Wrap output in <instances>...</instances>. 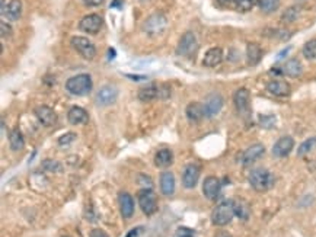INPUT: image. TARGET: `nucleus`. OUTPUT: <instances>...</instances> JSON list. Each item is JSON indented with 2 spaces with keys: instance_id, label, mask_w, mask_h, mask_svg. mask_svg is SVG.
Instances as JSON below:
<instances>
[{
  "instance_id": "1",
  "label": "nucleus",
  "mask_w": 316,
  "mask_h": 237,
  "mask_svg": "<svg viewBox=\"0 0 316 237\" xmlns=\"http://www.w3.org/2000/svg\"><path fill=\"white\" fill-rule=\"evenodd\" d=\"M249 183L258 192L270 191L274 186V176L270 170L264 167H257L249 173Z\"/></svg>"
},
{
  "instance_id": "2",
  "label": "nucleus",
  "mask_w": 316,
  "mask_h": 237,
  "mask_svg": "<svg viewBox=\"0 0 316 237\" xmlns=\"http://www.w3.org/2000/svg\"><path fill=\"white\" fill-rule=\"evenodd\" d=\"M66 89L73 96H85L92 91V79L89 74H78L66 82Z\"/></svg>"
},
{
  "instance_id": "3",
  "label": "nucleus",
  "mask_w": 316,
  "mask_h": 237,
  "mask_svg": "<svg viewBox=\"0 0 316 237\" xmlns=\"http://www.w3.org/2000/svg\"><path fill=\"white\" fill-rule=\"evenodd\" d=\"M235 217V207L233 201H223L220 202L211 213V221L214 226H226Z\"/></svg>"
},
{
  "instance_id": "4",
  "label": "nucleus",
  "mask_w": 316,
  "mask_h": 237,
  "mask_svg": "<svg viewBox=\"0 0 316 237\" xmlns=\"http://www.w3.org/2000/svg\"><path fill=\"white\" fill-rule=\"evenodd\" d=\"M166 26H168V19L165 18V15L156 12V13H152V15L144 20V23H143V31H144L146 35L155 38V36L163 34V31L166 29Z\"/></svg>"
},
{
  "instance_id": "5",
  "label": "nucleus",
  "mask_w": 316,
  "mask_h": 237,
  "mask_svg": "<svg viewBox=\"0 0 316 237\" xmlns=\"http://www.w3.org/2000/svg\"><path fill=\"white\" fill-rule=\"evenodd\" d=\"M198 50V39H197V35L191 31L185 32L179 41H178V45H177V54L178 55H182V57H193Z\"/></svg>"
},
{
  "instance_id": "6",
  "label": "nucleus",
  "mask_w": 316,
  "mask_h": 237,
  "mask_svg": "<svg viewBox=\"0 0 316 237\" xmlns=\"http://www.w3.org/2000/svg\"><path fill=\"white\" fill-rule=\"evenodd\" d=\"M137 200H138V205L141 208V211L146 214V216H153L156 211H158V200H156V195L155 192L149 188H143L138 195H137Z\"/></svg>"
},
{
  "instance_id": "7",
  "label": "nucleus",
  "mask_w": 316,
  "mask_h": 237,
  "mask_svg": "<svg viewBox=\"0 0 316 237\" xmlns=\"http://www.w3.org/2000/svg\"><path fill=\"white\" fill-rule=\"evenodd\" d=\"M72 47L86 60H94L97 55V47L85 36H73L72 38Z\"/></svg>"
},
{
  "instance_id": "8",
  "label": "nucleus",
  "mask_w": 316,
  "mask_h": 237,
  "mask_svg": "<svg viewBox=\"0 0 316 237\" xmlns=\"http://www.w3.org/2000/svg\"><path fill=\"white\" fill-rule=\"evenodd\" d=\"M104 22H102V18L97 13H92V15H86L80 19L79 22V28L86 32V34H91V35H95L101 31Z\"/></svg>"
},
{
  "instance_id": "9",
  "label": "nucleus",
  "mask_w": 316,
  "mask_h": 237,
  "mask_svg": "<svg viewBox=\"0 0 316 237\" xmlns=\"http://www.w3.org/2000/svg\"><path fill=\"white\" fill-rule=\"evenodd\" d=\"M233 102L240 115H248L249 114V107H251V93L248 89L240 88L235 92L233 95Z\"/></svg>"
},
{
  "instance_id": "10",
  "label": "nucleus",
  "mask_w": 316,
  "mask_h": 237,
  "mask_svg": "<svg viewBox=\"0 0 316 237\" xmlns=\"http://www.w3.org/2000/svg\"><path fill=\"white\" fill-rule=\"evenodd\" d=\"M264 153H265V147H264L262 144H259V143H258V144H252L251 147H248V148L243 151L240 162H242L243 166H251V164H254L257 160H259V159L264 156Z\"/></svg>"
},
{
  "instance_id": "11",
  "label": "nucleus",
  "mask_w": 316,
  "mask_h": 237,
  "mask_svg": "<svg viewBox=\"0 0 316 237\" xmlns=\"http://www.w3.org/2000/svg\"><path fill=\"white\" fill-rule=\"evenodd\" d=\"M118 98V89L112 85H106L99 89L97 93V104L101 107H109L112 105Z\"/></svg>"
},
{
  "instance_id": "12",
  "label": "nucleus",
  "mask_w": 316,
  "mask_h": 237,
  "mask_svg": "<svg viewBox=\"0 0 316 237\" xmlns=\"http://www.w3.org/2000/svg\"><path fill=\"white\" fill-rule=\"evenodd\" d=\"M295 147V140L289 135H284L277 140V143L273 147V154L274 157H286L290 154V151Z\"/></svg>"
},
{
  "instance_id": "13",
  "label": "nucleus",
  "mask_w": 316,
  "mask_h": 237,
  "mask_svg": "<svg viewBox=\"0 0 316 237\" xmlns=\"http://www.w3.org/2000/svg\"><path fill=\"white\" fill-rule=\"evenodd\" d=\"M35 117L44 127H53L57 124V114L53 111V108L47 105H41L35 108Z\"/></svg>"
},
{
  "instance_id": "14",
  "label": "nucleus",
  "mask_w": 316,
  "mask_h": 237,
  "mask_svg": "<svg viewBox=\"0 0 316 237\" xmlns=\"http://www.w3.org/2000/svg\"><path fill=\"white\" fill-rule=\"evenodd\" d=\"M198 178H200V167L197 164H188L182 173V185L187 189H193L198 183Z\"/></svg>"
},
{
  "instance_id": "15",
  "label": "nucleus",
  "mask_w": 316,
  "mask_h": 237,
  "mask_svg": "<svg viewBox=\"0 0 316 237\" xmlns=\"http://www.w3.org/2000/svg\"><path fill=\"white\" fill-rule=\"evenodd\" d=\"M267 91L274 95V96H278V98H287L290 93H292V89H290V85L284 80H270L267 83Z\"/></svg>"
},
{
  "instance_id": "16",
  "label": "nucleus",
  "mask_w": 316,
  "mask_h": 237,
  "mask_svg": "<svg viewBox=\"0 0 316 237\" xmlns=\"http://www.w3.org/2000/svg\"><path fill=\"white\" fill-rule=\"evenodd\" d=\"M220 189H221V183L216 176H209L203 183V192H204L206 198H209L210 201H214L218 198Z\"/></svg>"
},
{
  "instance_id": "17",
  "label": "nucleus",
  "mask_w": 316,
  "mask_h": 237,
  "mask_svg": "<svg viewBox=\"0 0 316 237\" xmlns=\"http://www.w3.org/2000/svg\"><path fill=\"white\" fill-rule=\"evenodd\" d=\"M118 202H119L121 216L124 219L133 217V214H134V200H133V197L128 192H119Z\"/></svg>"
},
{
  "instance_id": "18",
  "label": "nucleus",
  "mask_w": 316,
  "mask_h": 237,
  "mask_svg": "<svg viewBox=\"0 0 316 237\" xmlns=\"http://www.w3.org/2000/svg\"><path fill=\"white\" fill-rule=\"evenodd\" d=\"M204 105V111H206V117H214V115H217L220 111H221V108H223V98L220 96V95H210L207 99H206V102L203 104Z\"/></svg>"
},
{
  "instance_id": "19",
  "label": "nucleus",
  "mask_w": 316,
  "mask_h": 237,
  "mask_svg": "<svg viewBox=\"0 0 316 237\" xmlns=\"http://www.w3.org/2000/svg\"><path fill=\"white\" fill-rule=\"evenodd\" d=\"M281 70H283V74L296 79V77L302 76V73H303V66H302V63H300L297 58H290V60H287V61L283 64V69H281Z\"/></svg>"
},
{
  "instance_id": "20",
  "label": "nucleus",
  "mask_w": 316,
  "mask_h": 237,
  "mask_svg": "<svg viewBox=\"0 0 316 237\" xmlns=\"http://www.w3.org/2000/svg\"><path fill=\"white\" fill-rule=\"evenodd\" d=\"M67 119L73 125H82L89 121V114L80 107H72L67 112Z\"/></svg>"
},
{
  "instance_id": "21",
  "label": "nucleus",
  "mask_w": 316,
  "mask_h": 237,
  "mask_svg": "<svg viewBox=\"0 0 316 237\" xmlns=\"http://www.w3.org/2000/svg\"><path fill=\"white\" fill-rule=\"evenodd\" d=\"M160 191L165 197H171L175 192V178L171 172H163L160 175Z\"/></svg>"
},
{
  "instance_id": "22",
  "label": "nucleus",
  "mask_w": 316,
  "mask_h": 237,
  "mask_svg": "<svg viewBox=\"0 0 316 237\" xmlns=\"http://www.w3.org/2000/svg\"><path fill=\"white\" fill-rule=\"evenodd\" d=\"M223 61V50L218 48V47H214L210 48L206 55H204V60H203V64L206 67H216L218 66L220 63Z\"/></svg>"
},
{
  "instance_id": "23",
  "label": "nucleus",
  "mask_w": 316,
  "mask_h": 237,
  "mask_svg": "<svg viewBox=\"0 0 316 237\" xmlns=\"http://www.w3.org/2000/svg\"><path fill=\"white\" fill-rule=\"evenodd\" d=\"M246 58L249 66H257L262 58V48L257 42H249L246 45Z\"/></svg>"
},
{
  "instance_id": "24",
  "label": "nucleus",
  "mask_w": 316,
  "mask_h": 237,
  "mask_svg": "<svg viewBox=\"0 0 316 237\" xmlns=\"http://www.w3.org/2000/svg\"><path fill=\"white\" fill-rule=\"evenodd\" d=\"M187 117L193 122H200L201 119L206 117L204 105L200 104V102H191L187 107Z\"/></svg>"
},
{
  "instance_id": "25",
  "label": "nucleus",
  "mask_w": 316,
  "mask_h": 237,
  "mask_svg": "<svg viewBox=\"0 0 316 237\" xmlns=\"http://www.w3.org/2000/svg\"><path fill=\"white\" fill-rule=\"evenodd\" d=\"M174 162V154L169 148H162L155 156V164L158 167H169Z\"/></svg>"
},
{
  "instance_id": "26",
  "label": "nucleus",
  "mask_w": 316,
  "mask_h": 237,
  "mask_svg": "<svg viewBox=\"0 0 316 237\" xmlns=\"http://www.w3.org/2000/svg\"><path fill=\"white\" fill-rule=\"evenodd\" d=\"M158 95H159V86H156V85H147L138 91V99L141 102H150V101L156 99Z\"/></svg>"
},
{
  "instance_id": "27",
  "label": "nucleus",
  "mask_w": 316,
  "mask_h": 237,
  "mask_svg": "<svg viewBox=\"0 0 316 237\" xmlns=\"http://www.w3.org/2000/svg\"><path fill=\"white\" fill-rule=\"evenodd\" d=\"M9 146L13 151H19L25 147V140H23V137L18 128L12 129L9 132Z\"/></svg>"
},
{
  "instance_id": "28",
  "label": "nucleus",
  "mask_w": 316,
  "mask_h": 237,
  "mask_svg": "<svg viewBox=\"0 0 316 237\" xmlns=\"http://www.w3.org/2000/svg\"><path fill=\"white\" fill-rule=\"evenodd\" d=\"M22 15V1L20 0H10L7 7H6V13L4 16H7V19L10 20H18Z\"/></svg>"
},
{
  "instance_id": "29",
  "label": "nucleus",
  "mask_w": 316,
  "mask_h": 237,
  "mask_svg": "<svg viewBox=\"0 0 316 237\" xmlns=\"http://www.w3.org/2000/svg\"><path fill=\"white\" fill-rule=\"evenodd\" d=\"M299 15H300V9H299L297 6H292V7H287V9L283 12L281 20H283L284 23H292V22H295V20L299 18Z\"/></svg>"
},
{
  "instance_id": "30",
  "label": "nucleus",
  "mask_w": 316,
  "mask_h": 237,
  "mask_svg": "<svg viewBox=\"0 0 316 237\" xmlns=\"http://www.w3.org/2000/svg\"><path fill=\"white\" fill-rule=\"evenodd\" d=\"M233 207H235V216H237L242 220H248L249 207L245 201H233Z\"/></svg>"
},
{
  "instance_id": "31",
  "label": "nucleus",
  "mask_w": 316,
  "mask_h": 237,
  "mask_svg": "<svg viewBox=\"0 0 316 237\" xmlns=\"http://www.w3.org/2000/svg\"><path fill=\"white\" fill-rule=\"evenodd\" d=\"M302 54L306 60H316V39H311L303 45Z\"/></svg>"
},
{
  "instance_id": "32",
  "label": "nucleus",
  "mask_w": 316,
  "mask_h": 237,
  "mask_svg": "<svg viewBox=\"0 0 316 237\" xmlns=\"http://www.w3.org/2000/svg\"><path fill=\"white\" fill-rule=\"evenodd\" d=\"M236 10L240 13H246L252 10L257 4H259V0H236Z\"/></svg>"
},
{
  "instance_id": "33",
  "label": "nucleus",
  "mask_w": 316,
  "mask_h": 237,
  "mask_svg": "<svg viewBox=\"0 0 316 237\" xmlns=\"http://www.w3.org/2000/svg\"><path fill=\"white\" fill-rule=\"evenodd\" d=\"M261 10L264 13H273L278 9L280 6V0H259V4Z\"/></svg>"
},
{
  "instance_id": "34",
  "label": "nucleus",
  "mask_w": 316,
  "mask_h": 237,
  "mask_svg": "<svg viewBox=\"0 0 316 237\" xmlns=\"http://www.w3.org/2000/svg\"><path fill=\"white\" fill-rule=\"evenodd\" d=\"M316 147V137H311L308 140H305L300 146H299V150H297V154L299 156H305L308 154L312 148Z\"/></svg>"
},
{
  "instance_id": "35",
  "label": "nucleus",
  "mask_w": 316,
  "mask_h": 237,
  "mask_svg": "<svg viewBox=\"0 0 316 237\" xmlns=\"http://www.w3.org/2000/svg\"><path fill=\"white\" fill-rule=\"evenodd\" d=\"M42 166L44 169L50 170V172H61L63 167H61V163L56 162V160H44L42 162Z\"/></svg>"
},
{
  "instance_id": "36",
  "label": "nucleus",
  "mask_w": 316,
  "mask_h": 237,
  "mask_svg": "<svg viewBox=\"0 0 316 237\" xmlns=\"http://www.w3.org/2000/svg\"><path fill=\"white\" fill-rule=\"evenodd\" d=\"M12 34H13L12 26H10L9 23H6L4 20H1V22H0V36H1L3 39H7V38L12 36Z\"/></svg>"
},
{
  "instance_id": "37",
  "label": "nucleus",
  "mask_w": 316,
  "mask_h": 237,
  "mask_svg": "<svg viewBox=\"0 0 316 237\" xmlns=\"http://www.w3.org/2000/svg\"><path fill=\"white\" fill-rule=\"evenodd\" d=\"M76 134L75 132H67V134H64V135H61L60 138H59V144L61 146V147H64V146H69V144H72L75 140H76Z\"/></svg>"
},
{
  "instance_id": "38",
  "label": "nucleus",
  "mask_w": 316,
  "mask_h": 237,
  "mask_svg": "<svg viewBox=\"0 0 316 237\" xmlns=\"http://www.w3.org/2000/svg\"><path fill=\"white\" fill-rule=\"evenodd\" d=\"M175 237H194V230H191L188 227H179L175 232Z\"/></svg>"
},
{
  "instance_id": "39",
  "label": "nucleus",
  "mask_w": 316,
  "mask_h": 237,
  "mask_svg": "<svg viewBox=\"0 0 316 237\" xmlns=\"http://www.w3.org/2000/svg\"><path fill=\"white\" fill-rule=\"evenodd\" d=\"M171 96V89H169V86L168 85H162L160 88H159V95H158V98H160V99H168Z\"/></svg>"
},
{
  "instance_id": "40",
  "label": "nucleus",
  "mask_w": 316,
  "mask_h": 237,
  "mask_svg": "<svg viewBox=\"0 0 316 237\" xmlns=\"http://www.w3.org/2000/svg\"><path fill=\"white\" fill-rule=\"evenodd\" d=\"M89 237H108V235L101 229H94V230H91Z\"/></svg>"
},
{
  "instance_id": "41",
  "label": "nucleus",
  "mask_w": 316,
  "mask_h": 237,
  "mask_svg": "<svg viewBox=\"0 0 316 237\" xmlns=\"http://www.w3.org/2000/svg\"><path fill=\"white\" fill-rule=\"evenodd\" d=\"M143 232V229L141 227H137V229H133V230H130L128 233H127V236L125 237H138V235Z\"/></svg>"
},
{
  "instance_id": "42",
  "label": "nucleus",
  "mask_w": 316,
  "mask_h": 237,
  "mask_svg": "<svg viewBox=\"0 0 316 237\" xmlns=\"http://www.w3.org/2000/svg\"><path fill=\"white\" fill-rule=\"evenodd\" d=\"M88 6H94V7H97V6H101L102 3H104V0H83Z\"/></svg>"
},
{
  "instance_id": "43",
  "label": "nucleus",
  "mask_w": 316,
  "mask_h": 237,
  "mask_svg": "<svg viewBox=\"0 0 316 237\" xmlns=\"http://www.w3.org/2000/svg\"><path fill=\"white\" fill-rule=\"evenodd\" d=\"M6 13V0H1V15L4 16Z\"/></svg>"
},
{
  "instance_id": "44",
  "label": "nucleus",
  "mask_w": 316,
  "mask_h": 237,
  "mask_svg": "<svg viewBox=\"0 0 316 237\" xmlns=\"http://www.w3.org/2000/svg\"><path fill=\"white\" fill-rule=\"evenodd\" d=\"M221 4H229V3H236V0H217Z\"/></svg>"
},
{
  "instance_id": "45",
  "label": "nucleus",
  "mask_w": 316,
  "mask_h": 237,
  "mask_svg": "<svg viewBox=\"0 0 316 237\" xmlns=\"http://www.w3.org/2000/svg\"><path fill=\"white\" fill-rule=\"evenodd\" d=\"M216 237H230V235H229V233H226V232H221V233L216 235Z\"/></svg>"
}]
</instances>
